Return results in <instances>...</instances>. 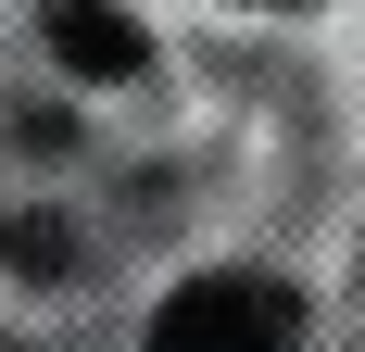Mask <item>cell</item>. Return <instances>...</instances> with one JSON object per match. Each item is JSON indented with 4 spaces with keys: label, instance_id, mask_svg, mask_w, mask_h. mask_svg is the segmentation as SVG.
<instances>
[{
    "label": "cell",
    "instance_id": "cell-1",
    "mask_svg": "<svg viewBox=\"0 0 365 352\" xmlns=\"http://www.w3.org/2000/svg\"><path fill=\"white\" fill-rule=\"evenodd\" d=\"M290 340H302V302L277 277H252V264H227V277H189L151 315L139 352H290Z\"/></svg>",
    "mask_w": 365,
    "mask_h": 352
},
{
    "label": "cell",
    "instance_id": "cell-3",
    "mask_svg": "<svg viewBox=\"0 0 365 352\" xmlns=\"http://www.w3.org/2000/svg\"><path fill=\"white\" fill-rule=\"evenodd\" d=\"M0 352H13V340H0Z\"/></svg>",
    "mask_w": 365,
    "mask_h": 352
},
{
    "label": "cell",
    "instance_id": "cell-2",
    "mask_svg": "<svg viewBox=\"0 0 365 352\" xmlns=\"http://www.w3.org/2000/svg\"><path fill=\"white\" fill-rule=\"evenodd\" d=\"M51 51H63L76 76H139V26L101 13V0H51Z\"/></svg>",
    "mask_w": 365,
    "mask_h": 352
}]
</instances>
